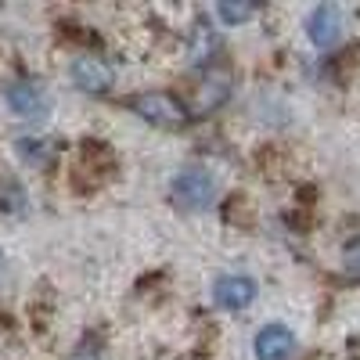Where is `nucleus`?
Listing matches in <instances>:
<instances>
[{
    "mask_svg": "<svg viewBox=\"0 0 360 360\" xmlns=\"http://www.w3.org/2000/svg\"><path fill=\"white\" fill-rule=\"evenodd\" d=\"M213 44H217V37L205 33V25H198L195 29V44H191V58H195V62H205V54L213 51Z\"/></svg>",
    "mask_w": 360,
    "mask_h": 360,
    "instance_id": "11",
    "label": "nucleus"
},
{
    "mask_svg": "<svg viewBox=\"0 0 360 360\" xmlns=\"http://www.w3.org/2000/svg\"><path fill=\"white\" fill-rule=\"evenodd\" d=\"M18 155H22V162H29V166H51V159H54V144L51 141H37V137H22L18 144Z\"/></svg>",
    "mask_w": 360,
    "mask_h": 360,
    "instance_id": "9",
    "label": "nucleus"
},
{
    "mask_svg": "<svg viewBox=\"0 0 360 360\" xmlns=\"http://www.w3.org/2000/svg\"><path fill=\"white\" fill-rule=\"evenodd\" d=\"M346 274L360 281V238H356V242L346 249Z\"/></svg>",
    "mask_w": 360,
    "mask_h": 360,
    "instance_id": "12",
    "label": "nucleus"
},
{
    "mask_svg": "<svg viewBox=\"0 0 360 360\" xmlns=\"http://www.w3.org/2000/svg\"><path fill=\"white\" fill-rule=\"evenodd\" d=\"M307 33H310V40H314L317 47H332V44L339 40V33H342V15H339V8H335V4L314 8L310 18H307Z\"/></svg>",
    "mask_w": 360,
    "mask_h": 360,
    "instance_id": "6",
    "label": "nucleus"
},
{
    "mask_svg": "<svg viewBox=\"0 0 360 360\" xmlns=\"http://www.w3.org/2000/svg\"><path fill=\"white\" fill-rule=\"evenodd\" d=\"M8 108L22 119H37L47 112V94L37 79H18L8 86Z\"/></svg>",
    "mask_w": 360,
    "mask_h": 360,
    "instance_id": "4",
    "label": "nucleus"
},
{
    "mask_svg": "<svg viewBox=\"0 0 360 360\" xmlns=\"http://www.w3.org/2000/svg\"><path fill=\"white\" fill-rule=\"evenodd\" d=\"M130 108L144 119V123L162 127V130H176V127H184L188 119H191L188 108L180 105L173 94H166V90H148V94L130 98Z\"/></svg>",
    "mask_w": 360,
    "mask_h": 360,
    "instance_id": "1",
    "label": "nucleus"
},
{
    "mask_svg": "<svg viewBox=\"0 0 360 360\" xmlns=\"http://www.w3.org/2000/svg\"><path fill=\"white\" fill-rule=\"evenodd\" d=\"M231 79L220 72V76H209L202 86H198V94H195V115H209L213 108H220L224 101H227V94H231V86H227Z\"/></svg>",
    "mask_w": 360,
    "mask_h": 360,
    "instance_id": "8",
    "label": "nucleus"
},
{
    "mask_svg": "<svg viewBox=\"0 0 360 360\" xmlns=\"http://www.w3.org/2000/svg\"><path fill=\"white\" fill-rule=\"evenodd\" d=\"M256 299V281L245 274H227L213 285V303L224 310H245Z\"/></svg>",
    "mask_w": 360,
    "mask_h": 360,
    "instance_id": "5",
    "label": "nucleus"
},
{
    "mask_svg": "<svg viewBox=\"0 0 360 360\" xmlns=\"http://www.w3.org/2000/svg\"><path fill=\"white\" fill-rule=\"evenodd\" d=\"M217 15L224 18V22H249L252 15H256V4H217Z\"/></svg>",
    "mask_w": 360,
    "mask_h": 360,
    "instance_id": "10",
    "label": "nucleus"
},
{
    "mask_svg": "<svg viewBox=\"0 0 360 360\" xmlns=\"http://www.w3.org/2000/svg\"><path fill=\"white\" fill-rule=\"evenodd\" d=\"M295 353V335L281 324H266L256 335V360H292Z\"/></svg>",
    "mask_w": 360,
    "mask_h": 360,
    "instance_id": "7",
    "label": "nucleus"
},
{
    "mask_svg": "<svg viewBox=\"0 0 360 360\" xmlns=\"http://www.w3.org/2000/svg\"><path fill=\"white\" fill-rule=\"evenodd\" d=\"M72 83L79 90H86V94H105V90H112V83H115V72H112V65L105 62V58L79 54L72 62Z\"/></svg>",
    "mask_w": 360,
    "mask_h": 360,
    "instance_id": "3",
    "label": "nucleus"
},
{
    "mask_svg": "<svg viewBox=\"0 0 360 360\" xmlns=\"http://www.w3.org/2000/svg\"><path fill=\"white\" fill-rule=\"evenodd\" d=\"M169 195L180 209H191V213H198V209H209V202L217 198V180L209 176L205 169H184L173 176L169 184Z\"/></svg>",
    "mask_w": 360,
    "mask_h": 360,
    "instance_id": "2",
    "label": "nucleus"
}]
</instances>
